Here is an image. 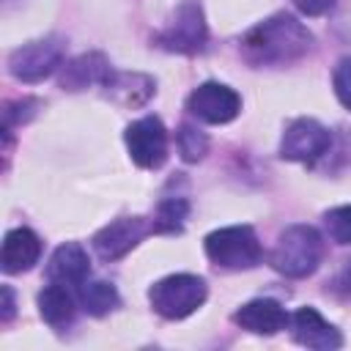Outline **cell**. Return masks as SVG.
I'll return each instance as SVG.
<instances>
[{
  "label": "cell",
  "mask_w": 351,
  "mask_h": 351,
  "mask_svg": "<svg viewBox=\"0 0 351 351\" xmlns=\"http://www.w3.org/2000/svg\"><path fill=\"white\" fill-rule=\"evenodd\" d=\"M176 143H178V154H181L184 162H200L206 156V151H208V137L200 129L189 126V123H184L178 129Z\"/></svg>",
  "instance_id": "19"
},
{
  "label": "cell",
  "mask_w": 351,
  "mask_h": 351,
  "mask_svg": "<svg viewBox=\"0 0 351 351\" xmlns=\"http://www.w3.org/2000/svg\"><path fill=\"white\" fill-rule=\"evenodd\" d=\"M332 145V134L324 123L315 118H296L288 123L282 143H280V156L288 162H315L321 159Z\"/></svg>",
  "instance_id": "8"
},
{
  "label": "cell",
  "mask_w": 351,
  "mask_h": 351,
  "mask_svg": "<svg viewBox=\"0 0 351 351\" xmlns=\"http://www.w3.org/2000/svg\"><path fill=\"white\" fill-rule=\"evenodd\" d=\"M332 85H335V96L337 101L351 110V55L340 58L337 66H335V74H332Z\"/></svg>",
  "instance_id": "21"
},
{
  "label": "cell",
  "mask_w": 351,
  "mask_h": 351,
  "mask_svg": "<svg viewBox=\"0 0 351 351\" xmlns=\"http://www.w3.org/2000/svg\"><path fill=\"white\" fill-rule=\"evenodd\" d=\"M186 214H189L186 197H165L154 217V233H181Z\"/></svg>",
  "instance_id": "18"
},
{
  "label": "cell",
  "mask_w": 351,
  "mask_h": 351,
  "mask_svg": "<svg viewBox=\"0 0 351 351\" xmlns=\"http://www.w3.org/2000/svg\"><path fill=\"white\" fill-rule=\"evenodd\" d=\"M156 47L167 49V52H178V55H195L203 52L206 41H208V27L203 19V11L197 3H184L178 5L173 22L159 30L154 36Z\"/></svg>",
  "instance_id": "6"
},
{
  "label": "cell",
  "mask_w": 351,
  "mask_h": 351,
  "mask_svg": "<svg viewBox=\"0 0 351 351\" xmlns=\"http://www.w3.org/2000/svg\"><path fill=\"white\" fill-rule=\"evenodd\" d=\"M206 296H208L206 280L197 274H170L156 280L148 291L151 307L167 321H181L192 315L197 307H203Z\"/></svg>",
  "instance_id": "3"
},
{
  "label": "cell",
  "mask_w": 351,
  "mask_h": 351,
  "mask_svg": "<svg viewBox=\"0 0 351 351\" xmlns=\"http://www.w3.org/2000/svg\"><path fill=\"white\" fill-rule=\"evenodd\" d=\"M90 274V258L88 252L77 244V241H66L60 244L47 266V277L52 282H63V285H82Z\"/></svg>",
  "instance_id": "15"
},
{
  "label": "cell",
  "mask_w": 351,
  "mask_h": 351,
  "mask_svg": "<svg viewBox=\"0 0 351 351\" xmlns=\"http://www.w3.org/2000/svg\"><path fill=\"white\" fill-rule=\"evenodd\" d=\"M337 0H293V5L307 16H324L335 8Z\"/></svg>",
  "instance_id": "22"
},
{
  "label": "cell",
  "mask_w": 351,
  "mask_h": 351,
  "mask_svg": "<svg viewBox=\"0 0 351 351\" xmlns=\"http://www.w3.org/2000/svg\"><path fill=\"white\" fill-rule=\"evenodd\" d=\"M123 140H126L129 156L137 167L156 170V167L165 165V159H167V129L156 115H145V118L132 121L123 132Z\"/></svg>",
  "instance_id": "7"
},
{
  "label": "cell",
  "mask_w": 351,
  "mask_h": 351,
  "mask_svg": "<svg viewBox=\"0 0 351 351\" xmlns=\"http://www.w3.org/2000/svg\"><path fill=\"white\" fill-rule=\"evenodd\" d=\"M233 321L252 335H277L291 324V315L274 299H252L233 313Z\"/></svg>",
  "instance_id": "12"
},
{
  "label": "cell",
  "mask_w": 351,
  "mask_h": 351,
  "mask_svg": "<svg viewBox=\"0 0 351 351\" xmlns=\"http://www.w3.org/2000/svg\"><path fill=\"white\" fill-rule=\"evenodd\" d=\"M203 247L206 255L222 269H252L263 255L261 241L250 225H228L211 230Z\"/></svg>",
  "instance_id": "4"
},
{
  "label": "cell",
  "mask_w": 351,
  "mask_h": 351,
  "mask_svg": "<svg viewBox=\"0 0 351 351\" xmlns=\"http://www.w3.org/2000/svg\"><path fill=\"white\" fill-rule=\"evenodd\" d=\"M112 74L115 71H112L110 60L101 52H82V55H77L74 60H69L63 66L60 85L69 88V90H82V88H90V85L107 88Z\"/></svg>",
  "instance_id": "13"
},
{
  "label": "cell",
  "mask_w": 351,
  "mask_h": 351,
  "mask_svg": "<svg viewBox=\"0 0 351 351\" xmlns=\"http://www.w3.org/2000/svg\"><path fill=\"white\" fill-rule=\"evenodd\" d=\"M77 299H80L82 310L96 315V318L112 313L121 304V296H118L115 285L107 282V280H85L82 285H77Z\"/></svg>",
  "instance_id": "17"
},
{
  "label": "cell",
  "mask_w": 351,
  "mask_h": 351,
  "mask_svg": "<svg viewBox=\"0 0 351 351\" xmlns=\"http://www.w3.org/2000/svg\"><path fill=\"white\" fill-rule=\"evenodd\" d=\"M326 233L335 244H351V206H337L324 214Z\"/></svg>",
  "instance_id": "20"
},
{
  "label": "cell",
  "mask_w": 351,
  "mask_h": 351,
  "mask_svg": "<svg viewBox=\"0 0 351 351\" xmlns=\"http://www.w3.org/2000/svg\"><path fill=\"white\" fill-rule=\"evenodd\" d=\"M41 258V239L30 230V228H14L5 233L3 239V271L5 274H22L27 269H33Z\"/></svg>",
  "instance_id": "14"
},
{
  "label": "cell",
  "mask_w": 351,
  "mask_h": 351,
  "mask_svg": "<svg viewBox=\"0 0 351 351\" xmlns=\"http://www.w3.org/2000/svg\"><path fill=\"white\" fill-rule=\"evenodd\" d=\"M332 291H335L340 299H351V261H346V266L335 274V280H332Z\"/></svg>",
  "instance_id": "23"
},
{
  "label": "cell",
  "mask_w": 351,
  "mask_h": 351,
  "mask_svg": "<svg viewBox=\"0 0 351 351\" xmlns=\"http://www.w3.org/2000/svg\"><path fill=\"white\" fill-rule=\"evenodd\" d=\"M321 258H324V239L313 225L285 228L269 252V263L274 266V271L291 280L310 277L318 269Z\"/></svg>",
  "instance_id": "2"
},
{
  "label": "cell",
  "mask_w": 351,
  "mask_h": 351,
  "mask_svg": "<svg viewBox=\"0 0 351 351\" xmlns=\"http://www.w3.org/2000/svg\"><path fill=\"white\" fill-rule=\"evenodd\" d=\"M63 63V38L47 36L16 47L8 58V71L19 82H41L52 77Z\"/></svg>",
  "instance_id": "5"
},
{
  "label": "cell",
  "mask_w": 351,
  "mask_h": 351,
  "mask_svg": "<svg viewBox=\"0 0 351 351\" xmlns=\"http://www.w3.org/2000/svg\"><path fill=\"white\" fill-rule=\"evenodd\" d=\"M313 49V33L293 14H274L241 38V55L252 66H291Z\"/></svg>",
  "instance_id": "1"
},
{
  "label": "cell",
  "mask_w": 351,
  "mask_h": 351,
  "mask_svg": "<svg viewBox=\"0 0 351 351\" xmlns=\"http://www.w3.org/2000/svg\"><path fill=\"white\" fill-rule=\"evenodd\" d=\"M38 315L55 329H63L74 321L77 304H74V296L69 293V288L63 282H52L38 293Z\"/></svg>",
  "instance_id": "16"
},
{
  "label": "cell",
  "mask_w": 351,
  "mask_h": 351,
  "mask_svg": "<svg viewBox=\"0 0 351 351\" xmlns=\"http://www.w3.org/2000/svg\"><path fill=\"white\" fill-rule=\"evenodd\" d=\"M186 107L195 118L219 126V123H230L241 112V96L222 82H203L189 93Z\"/></svg>",
  "instance_id": "9"
},
{
  "label": "cell",
  "mask_w": 351,
  "mask_h": 351,
  "mask_svg": "<svg viewBox=\"0 0 351 351\" xmlns=\"http://www.w3.org/2000/svg\"><path fill=\"white\" fill-rule=\"evenodd\" d=\"M148 233H154V222H148L145 217H121L93 236V250L101 261H118L132 252Z\"/></svg>",
  "instance_id": "10"
},
{
  "label": "cell",
  "mask_w": 351,
  "mask_h": 351,
  "mask_svg": "<svg viewBox=\"0 0 351 351\" xmlns=\"http://www.w3.org/2000/svg\"><path fill=\"white\" fill-rule=\"evenodd\" d=\"M11 315H14V291L8 288V285H3V321H11Z\"/></svg>",
  "instance_id": "24"
},
{
  "label": "cell",
  "mask_w": 351,
  "mask_h": 351,
  "mask_svg": "<svg viewBox=\"0 0 351 351\" xmlns=\"http://www.w3.org/2000/svg\"><path fill=\"white\" fill-rule=\"evenodd\" d=\"M291 332L293 340L304 348H315V351H332L343 346V335L335 324H329L315 307H299L291 315Z\"/></svg>",
  "instance_id": "11"
},
{
  "label": "cell",
  "mask_w": 351,
  "mask_h": 351,
  "mask_svg": "<svg viewBox=\"0 0 351 351\" xmlns=\"http://www.w3.org/2000/svg\"><path fill=\"white\" fill-rule=\"evenodd\" d=\"M346 25H348V30H351V14H348V19H346Z\"/></svg>",
  "instance_id": "25"
}]
</instances>
